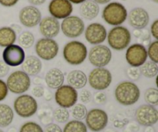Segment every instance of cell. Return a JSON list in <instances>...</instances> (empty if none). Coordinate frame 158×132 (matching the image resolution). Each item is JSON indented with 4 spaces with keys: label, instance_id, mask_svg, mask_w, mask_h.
<instances>
[{
    "label": "cell",
    "instance_id": "42",
    "mask_svg": "<svg viewBox=\"0 0 158 132\" xmlns=\"http://www.w3.org/2000/svg\"><path fill=\"white\" fill-rule=\"evenodd\" d=\"M9 66L3 60H0V78L6 77L9 74Z\"/></svg>",
    "mask_w": 158,
    "mask_h": 132
},
{
    "label": "cell",
    "instance_id": "25",
    "mask_svg": "<svg viewBox=\"0 0 158 132\" xmlns=\"http://www.w3.org/2000/svg\"><path fill=\"white\" fill-rule=\"evenodd\" d=\"M16 40V34L11 27L5 26L0 28V46L7 47L12 45Z\"/></svg>",
    "mask_w": 158,
    "mask_h": 132
},
{
    "label": "cell",
    "instance_id": "20",
    "mask_svg": "<svg viewBox=\"0 0 158 132\" xmlns=\"http://www.w3.org/2000/svg\"><path fill=\"white\" fill-rule=\"evenodd\" d=\"M40 24V32L45 38L52 39L56 36L60 30V24L56 19L46 16L42 19Z\"/></svg>",
    "mask_w": 158,
    "mask_h": 132
},
{
    "label": "cell",
    "instance_id": "41",
    "mask_svg": "<svg viewBox=\"0 0 158 132\" xmlns=\"http://www.w3.org/2000/svg\"><path fill=\"white\" fill-rule=\"evenodd\" d=\"M43 132H63V130L56 124L50 123L45 128Z\"/></svg>",
    "mask_w": 158,
    "mask_h": 132
},
{
    "label": "cell",
    "instance_id": "29",
    "mask_svg": "<svg viewBox=\"0 0 158 132\" xmlns=\"http://www.w3.org/2000/svg\"><path fill=\"white\" fill-rule=\"evenodd\" d=\"M63 132H87V128L81 121L73 120L66 124Z\"/></svg>",
    "mask_w": 158,
    "mask_h": 132
},
{
    "label": "cell",
    "instance_id": "10",
    "mask_svg": "<svg viewBox=\"0 0 158 132\" xmlns=\"http://www.w3.org/2000/svg\"><path fill=\"white\" fill-rule=\"evenodd\" d=\"M55 100L60 108L66 109L70 108L77 104L78 100V93L77 90L69 85H62L56 89Z\"/></svg>",
    "mask_w": 158,
    "mask_h": 132
},
{
    "label": "cell",
    "instance_id": "47",
    "mask_svg": "<svg viewBox=\"0 0 158 132\" xmlns=\"http://www.w3.org/2000/svg\"><path fill=\"white\" fill-rule=\"evenodd\" d=\"M11 29H12V30L14 31V32H15V34L17 33H20L22 31V28L20 27L19 25H15V24H12V26H11Z\"/></svg>",
    "mask_w": 158,
    "mask_h": 132
},
{
    "label": "cell",
    "instance_id": "53",
    "mask_svg": "<svg viewBox=\"0 0 158 132\" xmlns=\"http://www.w3.org/2000/svg\"><path fill=\"white\" fill-rule=\"evenodd\" d=\"M145 132H155L154 128H152V126H149L147 128V129L145 130Z\"/></svg>",
    "mask_w": 158,
    "mask_h": 132
},
{
    "label": "cell",
    "instance_id": "6",
    "mask_svg": "<svg viewBox=\"0 0 158 132\" xmlns=\"http://www.w3.org/2000/svg\"><path fill=\"white\" fill-rule=\"evenodd\" d=\"M6 83L11 93L22 94L29 89L31 80L29 76L23 70H16L9 76Z\"/></svg>",
    "mask_w": 158,
    "mask_h": 132
},
{
    "label": "cell",
    "instance_id": "32",
    "mask_svg": "<svg viewBox=\"0 0 158 132\" xmlns=\"http://www.w3.org/2000/svg\"><path fill=\"white\" fill-rule=\"evenodd\" d=\"M144 100L148 104L157 106L158 104V90L157 88H148L144 93Z\"/></svg>",
    "mask_w": 158,
    "mask_h": 132
},
{
    "label": "cell",
    "instance_id": "19",
    "mask_svg": "<svg viewBox=\"0 0 158 132\" xmlns=\"http://www.w3.org/2000/svg\"><path fill=\"white\" fill-rule=\"evenodd\" d=\"M149 14L143 8H134L128 14L129 24L135 29H144L149 23Z\"/></svg>",
    "mask_w": 158,
    "mask_h": 132
},
{
    "label": "cell",
    "instance_id": "7",
    "mask_svg": "<svg viewBox=\"0 0 158 132\" xmlns=\"http://www.w3.org/2000/svg\"><path fill=\"white\" fill-rule=\"evenodd\" d=\"M89 86L97 91H103L109 87L112 82V74L104 67L94 68L87 78Z\"/></svg>",
    "mask_w": 158,
    "mask_h": 132
},
{
    "label": "cell",
    "instance_id": "37",
    "mask_svg": "<svg viewBox=\"0 0 158 132\" xmlns=\"http://www.w3.org/2000/svg\"><path fill=\"white\" fill-rule=\"evenodd\" d=\"M92 98V94L91 92L87 89H83L80 91V100L82 103L88 104L90 102Z\"/></svg>",
    "mask_w": 158,
    "mask_h": 132
},
{
    "label": "cell",
    "instance_id": "44",
    "mask_svg": "<svg viewBox=\"0 0 158 132\" xmlns=\"http://www.w3.org/2000/svg\"><path fill=\"white\" fill-rule=\"evenodd\" d=\"M19 0H0V4L5 7H11L18 2Z\"/></svg>",
    "mask_w": 158,
    "mask_h": 132
},
{
    "label": "cell",
    "instance_id": "45",
    "mask_svg": "<svg viewBox=\"0 0 158 132\" xmlns=\"http://www.w3.org/2000/svg\"><path fill=\"white\" fill-rule=\"evenodd\" d=\"M43 97H44V98L46 99V100H51L52 99V97H53V95H52V93L49 90L44 89Z\"/></svg>",
    "mask_w": 158,
    "mask_h": 132
},
{
    "label": "cell",
    "instance_id": "49",
    "mask_svg": "<svg viewBox=\"0 0 158 132\" xmlns=\"http://www.w3.org/2000/svg\"><path fill=\"white\" fill-rule=\"evenodd\" d=\"M141 35H142V31L140 30V29H136L134 31V36L135 37H137V38H140V37L141 36Z\"/></svg>",
    "mask_w": 158,
    "mask_h": 132
},
{
    "label": "cell",
    "instance_id": "27",
    "mask_svg": "<svg viewBox=\"0 0 158 132\" xmlns=\"http://www.w3.org/2000/svg\"><path fill=\"white\" fill-rule=\"evenodd\" d=\"M140 74L147 78H153L157 77L158 73L157 63L152 61H146L142 66H140Z\"/></svg>",
    "mask_w": 158,
    "mask_h": 132
},
{
    "label": "cell",
    "instance_id": "48",
    "mask_svg": "<svg viewBox=\"0 0 158 132\" xmlns=\"http://www.w3.org/2000/svg\"><path fill=\"white\" fill-rule=\"evenodd\" d=\"M125 125H126V123H125V122H123V121L120 122V121H114V126H115L116 128H123Z\"/></svg>",
    "mask_w": 158,
    "mask_h": 132
},
{
    "label": "cell",
    "instance_id": "43",
    "mask_svg": "<svg viewBox=\"0 0 158 132\" xmlns=\"http://www.w3.org/2000/svg\"><path fill=\"white\" fill-rule=\"evenodd\" d=\"M151 34L156 39V40H158V19H156L154 23H152L151 27Z\"/></svg>",
    "mask_w": 158,
    "mask_h": 132
},
{
    "label": "cell",
    "instance_id": "4",
    "mask_svg": "<svg viewBox=\"0 0 158 132\" xmlns=\"http://www.w3.org/2000/svg\"><path fill=\"white\" fill-rule=\"evenodd\" d=\"M102 17L109 25L117 26L126 21L127 18V11L121 3L114 2L105 6Z\"/></svg>",
    "mask_w": 158,
    "mask_h": 132
},
{
    "label": "cell",
    "instance_id": "16",
    "mask_svg": "<svg viewBox=\"0 0 158 132\" xmlns=\"http://www.w3.org/2000/svg\"><path fill=\"white\" fill-rule=\"evenodd\" d=\"M20 23L28 28L35 27L40 23L42 14L40 9L33 6H28L23 8L19 14Z\"/></svg>",
    "mask_w": 158,
    "mask_h": 132
},
{
    "label": "cell",
    "instance_id": "50",
    "mask_svg": "<svg viewBox=\"0 0 158 132\" xmlns=\"http://www.w3.org/2000/svg\"><path fill=\"white\" fill-rule=\"evenodd\" d=\"M33 83H35V85H40L42 83V79L40 78V77H36V76H35V77L34 78Z\"/></svg>",
    "mask_w": 158,
    "mask_h": 132
},
{
    "label": "cell",
    "instance_id": "35",
    "mask_svg": "<svg viewBox=\"0 0 158 132\" xmlns=\"http://www.w3.org/2000/svg\"><path fill=\"white\" fill-rule=\"evenodd\" d=\"M126 74L127 77L131 80H133V81H137V80H138L140 79V76H141L140 69L138 67H133V66L127 68V70L126 71Z\"/></svg>",
    "mask_w": 158,
    "mask_h": 132
},
{
    "label": "cell",
    "instance_id": "5",
    "mask_svg": "<svg viewBox=\"0 0 158 132\" xmlns=\"http://www.w3.org/2000/svg\"><path fill=\"white\" fill-rule=\"evenodd\" d=\"M14 110L19 117L28 118L33 116L38 110V104L33 97L29 94H22L15 98Z\"/></svg>",
    "mask_w": 158,
    "mask_h": 132
},
{
    "label": "cell",
    "instance_id": "18",
    "mask_svg": "<svg viewBox=\"0 0 158 132\" xmlns=\"http://www.w3.org/2000/svg\"><path fill=\"white\" fill-rule=\"evenodd\" d=\"M72 3L68 0H52L49 5V12L55 19H66L73 12Z\"/></svg>",
    "mask_w": 158,
    "mask_h": 132
},
{
    "label": "cell",
    "instance_id": "28",
    "mask_svg": "<svg viewBox=\"0 0 158 132\" xmlns=\"http://www.w3.org/2000/svg\"><path fill=\"white\" fill-rule=\"evenodd\" d=\"M18 43L20 47L23 49H29L33 46L35 43V37L31 32L24 31L19 36Z\"/></svg>",
    "mask_w": 158,
    "mask_h": 132
},
{
    "label": "cell",
    "instance_id": "3",
    "mask_svg": "<svg viewBox=\"0 0 158 132\" xmlns=\"http://www.w3.org/2000/svg\"><path fill=\"white\" fill-rule=\"evenodd\" d=\"M106 36L109 46L117 51H121L127 48L131 41L129 29L121 26H115L111 29Z\"/></svg>",
    "mask_w": 158,
    "mask_h": 132
},
{
    "label": "cell",
    "instance_id": "55",
    "mask_svg": "<svg viewBox=\"0 0 158 132\" xmlns=\"http://www.w3.org/2000/svg\"><path fill=\"white\" fill-rule=\"evenodd\" d=\"M153 2H154L155 3H158V0H152Z\"/></svg>",
    "mask_w": 158,
    "mask_h": 132
},
{
    "label": "cell",
    "instance_id": "51",
    "mask_svg": "<svg viewBox=\"0 0 158 132\" xmlns=\"http://www.w3.org/2000/svg\"><path fill=\"white\" fill-rule=\"evenodd\" d=\"M93 1L95 2L97 4H106V3L109 2L110 0H93Z\"/></svg>",
    "mask_w": 158,
    "mask_h": 132
},
{
    "label": "cell",
    "instance_id": "56",
    "mask_svg": "<svg viewBox=\"0 0 158 132\" xmlns=\"http://www.w3.org/2000/svg\"><path fill=\"white\" fill-rule=\"evenodd\" d=\"M0 132H4V131H3L2 129H0Z\"/></svg>",
    "mask_w": 158,
    "mask_h": 132
},
{
    "label": "cell",
    "instance_id": "40",
    "mask_svg": "<svg viewBox=\"0 0 158 132\" xmlns=\"http://www.w3.org/2000/svg\"><path fill=\"white\" fill-rule=\"evenodd\" d=\"M107 100V97L103 92H98L94 95V100L98 104H104Z\"/></svg>",
    "mask_w": 158,
    "mask_h": 132
},
{
    "label": "cell",
    "instance_id": "33",
    "mask_svg": "<svg viewBox=\"0 0 158 132\" xmlns=\"http://www.w3.org/2000/svg\"><path fill=\"white\" fill-rule=\"evenodd\" d=\"M148 52V57L151 59V61L154 63H158V41L155 40L154 42H151L149 45Z\"/></svg>",
    "mask_w": 158,
    "mask_h": 132
},
{
    "label": "cell",
    "instance_id": "52",
    "mask_svg": "<svg viewBox=\"0 0 158 132\" xmlns=\"http://www.w3.org/2000/svg\"><path fill=\"white\" fill-rule=\"evenodd\" d=\"M68 1H69L72 3H74V4H80V3L84 2L86 0H68Z\"/></svg>",
    "mask_w": 158,
    "mask_h": 132
},
{
    "label": "cell",
    "instance_id": "13",
    "mask_svg": "<svg viewBox=\"0 0 158 132\" xmlns=\"http://www.w3.org/2000/svg\"><path fill=\"white\" fill-rule=\"evenodd\" d=\"M147 49L143 44L135 43L127 48L126 52V60L133 67H140L148 60Z\"/></svg>",
    "mask_w": 158,
    "mask_h": 132
},
{
    "label": "cell",
    "instance_id": "21",
    "mask_svg": "<svg viewBox=\"0 0 158 132\" xmlns=\"http://www.w3.org/2000/svg\"><path fill=\"white\" fill-rule=\"evenodd\" d=\"M43 63L40 58L35 56H29L22 63V69L29 77H35L41 71Z\"/></svg>",
    "mask_w": 158,
    "mask_h": 132
},
{
    "label": "cell",
    "instance_id": "57",
    "mask_svg": "<svg viewBox=\"0 0 158 132\" xmlns=\"http://www.w3.org/2000/svg\"><path fill=\"white\" fill-rule=\"evenodd\" d=\"M121 1H127V0H121Z\"/></svg>",
    "mask_w": 158,
    "mask_h": 132
},
{
    "label": "cell",
    "instance_id": "34",
    "mask_svg": "<svg viewBox=\"0 0 158 132\" xmlns=\"http://www.w3.org/2000/svg\"><path fill=\"white\" fill-rule=\"evenodd\" d=\"M19 132H43V130L39 124L33 121H28L22 125Z\"/></svg>",
    "mask_w": 158,
    "mask_h": 132
},
{
    "label": "cell",
    "instance_id": "39",
    "mask_svg": "<svg viewBox=\"0 0 158 132\" xmlns=\"http://www.w3.org/2000/svg\"><path fill=\"white\" fill-rule=\"evenodd\" d=\"M31 93L32 96L35 97H41L43 96L44 93V87L41 85H35L31 89Z\"/></svg>",
    "mask_w": 158,
    "mask_h": 132
},
{
    "label": "cell",
    "instance_id": "2",
    "mask_svg": "<svg viewBox=\"0 0 158 132\" xmlns=\"http://www.w3.org/2000/svg\"><path fill=\"white\" fill-rule=\"evenodd\" d=\"M63 53L64 60L69 64L77 66L85 61L87 57V49L81 42L71 41L65 45Z\"/></svg>",
    "mask_w": 158,
    "mask_h": 132
},
{
    "label": "cell",
    "instance_id": "36",
    "mask_svg": "<svg viewBox=\"0 0 158 132\" xmlns=\"http://www.w3.org/2000/svg\"><path fill=\"white\" fill-rule=\"evenodd\" d=\"M47 110L46 109H43L40 110V113H39V117H40V121L43 122L44 125H49L51 123L52 120V113L51 112V111H49V112H47Z\"/></svg>",
    "mask_w": 158,
    "mask_h": 132
},
{
    "label": "cell",
    "instance_id": "38",
    "mask_svg": "<svg viewBox=\"0 0 158 132\" xmlns=\"http://www.w3.org/2000/svg\"><path fill=\"white\" fill-rule=\"evenodd\" d=\"M8 91H9V90L6 86V82L0 79V102L6 99V97L8 95Z\"/></svg>",
    "mask_w": 158,
    "mask_h": 132
},
{
    "label": "cell",
    "instance_id": "54",
    "mask_svg": "<svg viewBox=\"0 0 158 132\" xmlns=\"http://www.w3.org/2000/svg\"><path fill=\"white\" fill-rule=\"evenodd\" d=\"M8 132H17V131H16V129H15L14 127H12V128H11L10 129H9Z\"/></svg>",
    "mask_w": 158,
    "mask_h": 132
},
{
    "label": "cell",
    "instance_id": "1",
    "mask_svg": "<svg viewBox=\"0 0 158 132\" xmlns=\"http://www.w3.org/2000/svg\"><path fill=\"white\" fill-rule=\"evenodd\" d=\"M114 95L119 104L123 106H131L138 101L140 91L134 82L123 81L117 86Z\"/></svg>",
    "mask_w": 158,
    "mask_h": 132
},
{
    "label": "cell",
    "instance_id": "15",
    "mask_svg": "<svg viewBox=\"0 0 158 132\" xmlns=\"http://www.w3.org/2000/svg\"><path fill=\"white\" fill-rule=\"evenodd\" d=\"M26 58L24 49L18 45H10L5 48L2 52L4 63L9 66H18L22 65Z\"/></svg>",
    "mask_w": 158,
    "mask_h": 132
},
{
    "label": "cell",
    "instance_id": "46",
    "mask_svg": "<svg viewBox=\"0 0 158 132\" xmlns=\"http://www.w3.org/2000/svg\"><path fill=\"white\" fill-rule=\"evenodd\" d=\"M30 4L33 5L34 6H40V5L43 4V3L46 2V0H28Z\"/></svg>",
    "mask_w": 158,
    "mask_h": 132
},
{
    "label": "cell",
    "instance_id": "17",
    "mask_svg": "<svg viewBox=\"0 0 158 132\" xmlns=\"http://www.w3.org/2000/svg\"><path fill=\"white\" fill-rule=\"evenodd\" d=\"M107 36L106 29L100 23H94L89 24L85 31L86 41L92 45H99L105 41Z\"/></svg>",
    "mask_w": 158,
    "mask_h": 132
},
{
    "label": "cell",
    "instance_id": "26",
    "mask_svg": "<svg viewBox=\"0 0 158 132\" xmlns=\"http://www.w3.org/2000/svg\"><path fill=\"white\" fill-rule=\"evenodd\" d=\"M14 112L10 106L0 104V128H6L12 124Z\"/></svg>",
    "mask_w": 158,
    "mask_h": 132
},
{
    "label": "cell",
    "instance_id": "12",
    "mask_svg": "<svg viewBox=\"0 0 158 132\" xmlns=\"http://www.w3.org/2000/svg\"><path fill=\"white\" fill-rule=\"evenodd\" d=\"M35 53L43 60H51L55 58L59 52L58 43L53 39L42 38L37 41Z\"/></svg>",
    "mask_w": 158,
    "mask_h": 132
},
{
    "label": "cell",
    "instance_id": "30",
    "mask_svg": "<svg viewBox=\"0 0 158 132\" xmlns=\"http://www.w3.org/2000/svg\"><path fill=\"white\" fill-rule=\"evenodd\" d=\"M87 112L86 107L83 104H76L72 107L71 110L72 117L77 121H82L85 119Z\"/></svg>",
    "mask_w": 158,
    "mask_h": 132
},
{
    "label": "cell",
    "instance_id": "9",
    "mask_svg": "<svg viewBox=\"0 0 158 132\" xmlns=\"http://www.w3.org/2000/svg\"><path fill=\"white\" fill-rule=\"evenodd\" d=\"M63 33L68 38H77L84 32L85 24L82 19L77 15H69L63 19L60 25Z\"/></svg>",
    "mask_w": 158,
    "mask_h": 132
},
{
    "label": "cell",
    "instance_id": "8",
    "mask_svg": "<svg viewBox=\"0 0 158 132\" xmlns=\"http://www.w3.org/2000/svg\"><path fill=\"white\" fill-rule=\"evenodd\" d=\"M86 126L93 132L103 131L108 124V115L102 109L94 108L88 111L86 117Z\"/></svg>",
    "mask_w": 158,
    "mask_h": 132
},
{
    "label": "cell",
    "instance_id": "24",
    "mask_svg": "<svg viewBox=\"0 0 158 132\" xmlns=\"http://www.w3.org/2000/svg\"><path fill=\"white\" fill-rule=\"evenodd\" d=\"M100 12V6L93 0H86L81 3L80 7V13L83 18L87 20H92L98 15Z\"/></svg>",
    "mask_w": 158,
    "mask_h": 132
},
{
    "label": "cell",
    "instance_id": "22",
    "mask_svg": "<svg viewBox=\"0 0 158 132\" xmlns=\"http://www.w3.org/2000/svg\"><path fill=\"white\" fill-rule=\"evenodd\" d=\"M64 74L58 68H52L47 71L45 77V82L49 88L58 89L64 83Z\"/></svg>",
    "mask_w": 158,
    "mask_h": 132
},
{
    "label": "cell",
    "instance_id": "11",
    "mask_svg": "<svg viewBox=\"0 0 158 132\" xmlns=\"http://www.w3.org/2000/svg\"><path fill=\"white\" fill-rule=\"evenodd\" d=\"M89 61L96 67H104L108 65L112 59V53L105 45H96L90 49L89 53Z\"/></svg>",
    "mask_w": 158,
    "mask_h": 132
},
{
    "label": "cell",
    "instance_id": "31",
    "mask_svg": "<svg viewBox=\"0 0 158 132\" xmlns=\"http://www.w3.org/2000/svg\"><path fill=\"white\" fill-rule=\"evenodd\" d=\"M52 117L58 123H66L69 119V112L66 108H57L52 112Z\"/></svg>",
    "mask_w": 158,
    "mask_h": 132
},
{
    "label": "cell",
    "instance_id": "14",
    "mask_svg": "<svg viewBox=\"0 0 158 132\" xmlns=\"http://www.w3.org/2000/svg\"><path fill=\"white\" fill-rule=\"evenodd\" d=\"M137 123L144 127L153 126L158 121V111L155 107L150 104H143L139 107L135 112Z\"/></svg>",
    "mask_w": 158,
    "mask_h": 132
},
{
    "label": "cell",
    "instance_id": "23",
    "mask_svg": "<svg viewBox=\"0 0 158 132\" xmlns=\"http://www.w3.org/2000/svg\"><path fill=\"white\" fill-rule=\"evenodd\" d=\"M66 80L69 86L76 90H80L84 87L87 83V77L83 71L74 70L68 74Z\"/></svg>",
    "mask_w": 158,
    "mask_h": 132
}]
</instances>
